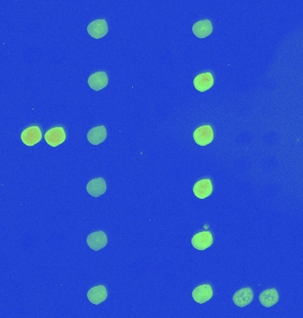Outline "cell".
I'll return each instance as SVG.
<instances>
[{
	"label": "cell",
	"mask_w": 303,
	"mask_h": 318,
	"mask_svg": "<svg viewBox=\"0 0 303 318\" xmlns=\"http://www.w3.org/2000/svg\"><path fill=\"white\" fill-rule=\"evenodd\" d=\"M213 192V185L209 178L199 180L193 186V194L199 199H206L211 196Z\"/></svg>",
	"instance_id": "cell-8"
},
{
	"label": "cell",
	"mask_w": 303,
	"mask_h": 318,
	"mask_svg": "<svg viewBox=\"0 0 303 318\" xmlns=\"http://www.w3.org/2000/svg\"><path fill=\"white\" fill-rule=\"evenodd\" d=\"M213 297V289L210 284H201L192 291V298L196 302L203 304Z\"/></svg>",
	"instance_id": "cell-9"
},
{
	"label": "cell",
	"mask_w": 303,
	"mask_h": 318,
	"mask_svg": "<svg viewBox=\"0 0 303 318\" xmlns=\"http://www.w3.org/2000/svg\"><path fill=\"white\" fill-rule=\"evenodd\" d=\"M193 85L200 92H205L211 88L214 85V78L211 72H204L196 76L193 80Z\"/></svg>",
	"instance_id": "cell-10"
},
{
	"label": "cell",
	"mask_w": 303,
	"mask_h": 318,
	"mask_svg": "<svg viewBox=\"0 0 303 318\" xmlns=\"http://www.w3.org/2000/svg\"><path fill=\"white\" fill-rule=\"evenodd\" d=\"M192 32L196 36L203 39L210 36L213 32V25L209 20H203L196 22L192 26Z\"/></svg>",
	"instance_id": "cell-14"
},
{
	"label": "cell",
	"mask_w": 303,
	"mask_h": 318,
	"mask_svg": "<svg viewBox=\"0 0 303 318\" xmlns=\"http://www.w3.org/2000/svg\"><path fill=\"white\" fill-rule=\"evenodd\" d=\"M88 300L94 305H99L108 298V291L104 286H97L91 288L87 292Z\"/></svg>",
	"instance_id": "cell-13"
},
{
	"label": "cell",
	"mask_w": 303,
	"mask_h": 318,
	"mask_svg": "<svg viewBox=\"0 0 303 318\" xmlns=\"http://www.w3.org/2000/svg\"><path fill=\"white\" fill-rule=\"evenodd\" d=\"M86 190L92 196H100L107 191V183L103 178H93L88 182L86 186Z\"/></svg>",
	"instance_id": "cell-12"
},
{
	"label": "cell",
	"mask_w": 303,
	"mask_h": 318,
	"mask_svg": "<svg viewBox=\"0 0 303 318\" xmlns=\"http://www.w3.org/2000/svg\"><path fill=\"white\" fill-rule=\"evenodd\" d=\"M88 84L93 90H101L108 86V74H106V72H94L89 77Z\"/></svg>",
	"instance_id": "cell-11"
},
{
	"label": "cell",
	"mask_w": 303,
	"mask_h": 318,
	"mask_svg": "<svg viewBox=\"0 0 303 318\" xmlns=\"http://www.w3.org/2000/svg\"><path fill=\"white\" fill-rule=\"evenodd\" d=\"M259 300L261 305L265 308H271L279 300V294L278 292L275 288L267 289L265 291L261 292L259 296Z\"/></svg>",
	"instance_id": "cell-15"
},
{
	"label": "cell",
	"mask_w": 303,
	"mask_h": 318,
	"mask_svg": "<svg viewBox=\"0 0 303 318\" xmlns=\"http://www.w3.org/2000/svg\"><path fill=\"white\" fill-rule=\"evenodd\" d=\"M253 292L251 288H242L236 292L232 300L237 307L245 308L253 302Z\"/></svg>",
	"instance_id": "cell-6"
},
{
	"label": "cell",
	"mask_w": 303,
	"mask_h": 318,
	"mask_svg": "<svg viewBox=\"0 0 303 318\" xmlns=\"http://www.w3.org/2000/svg\"><path fill=\"white\" fill-rule=\"evenodd\" d=\"M192 244L196 250H206L213 244V235L208 231L198 232L192 237Z\"/></svg>",
	"instance_id": "cell-5"
},
{
	"label": "cell",
	"mask_w": 303,
	"mask_h": 318,
	"mask_svg": "<svg viewBox=\"0 0 303 318\" xmlns=\"http://www.w3.org/2000/svg\"><path fill=\"white\" fill-rule=\"evenodd\" d=\"M23 144L27 146H34L42 139L41 129L38 126H32L23 130L21 136Z\"/></svg>",
	"instance_id": "cell-2"
},
{
	"label": "cell",
	"mask_w": 303,
	"mask_h": 318,
	"mask_svg": "<svg viewBox=\"0 0 303 318\" xmlns=\"http://www.w3.org/2000/svg\"><path fill=\"white\" fill-rule=\"evenodd\" d=\"M193 139L200 146H207L214 140V132L209 125L202 126L193 132Z\"/></svg>",
	"instance_id": "cell-1"
},
{
	"label": "cell",
	"mask_w": 303,
	"mask_h": 318,
	"mask_svg": "<svg viewBox=\"0 0 303 318\" xmlns=\"http://www.w3.org/2000/svg\"><path fill=\"white\" fill-rule=\"evenodd\" d=\"M45 140L52 147H57L65 142V130L62 126L51 128L46 132Z\"/></svg>",
	"instance_id": "cell-3"
},
{
	"label": "cell",
	"mask_w": 303,
	"mask_h": 318,
	"mask_svg": "<svg viewBox=\"0 0 303 318\" xmlns=\"http://www.w3.org/2000/svg\"><path fill=\"white\" fill-rule=\"evenodd\" d=\"M88 246L94 251L102 250L108 244V236L103 231L92 232L87 237Z\"/></svg>",
	"instance_id": "cell-7"
},
{
	"label": "cell",
	"mask_w": 303,
	"mask_h": 318,
	"mask_svg": "<svg viewBox=\"0 0 303 318\" xmlns=\"http://www.w3.org/2000/svg\"><path fill=\"white\" fill-rule=\"evenodd\" d=\"M108 137L107 129L104 126H99L93 128L87 134V139L90 144L92 145H99L102 144Z\"/></svg>",
	"instance_id": "cell-16"
},
{
	"label": "cell",
	"mask_w": 303,
	"mask_h": 318,
	"mask_svg": "<svg viewBox=\"0 0 303 318\" xmlns=\"http://www.w3.org/2000/svg\"><path fill=\"white\" fill-rule=\"evenodd\" d=\"M87 32L92 38L100 39L108 34V26L106 20H96L90 23L87 26Z\"/></svg>",
	"instance_id": "cell-4"
}]
</instances>
